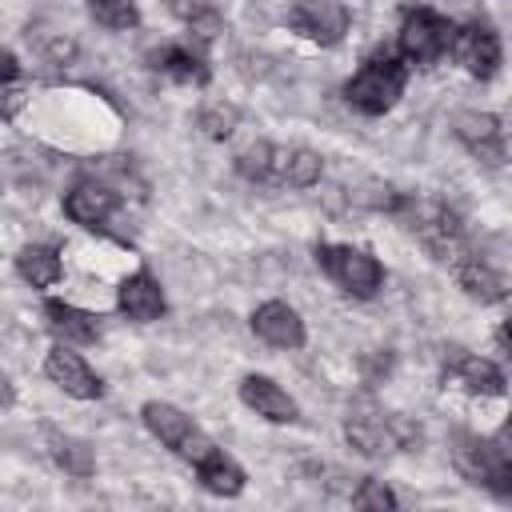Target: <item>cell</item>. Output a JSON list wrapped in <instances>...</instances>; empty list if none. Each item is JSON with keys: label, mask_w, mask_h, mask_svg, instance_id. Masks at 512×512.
Wrapping results in <instances>:
<instances>
[{"label": "cell", "mask_w": 512, "mask_h": 512, "mask_svg": "<svg viewBox=\"0 0 512 512\" xmlns=\"http://www.w3.org/2000/svg\"><path fill=\"white\" fill-rule=\"evenodd\" d=\"M388 216H396L400 228H408V232L432 252V260H440V264H448V268H452L464 252H472V240H468V232H464L460 212H456L452 204H444V200L400 192V200H396V208H392Z\"/></svg>", "instance_id": "6da1fadb"}, {"label": "cell", "mask_w": 512, "mask_h": 512, "mask_svg": "<svg viewBox=\"0 0 512 512\" xmlns=\"http://www.w3.org/2000/svg\"><path fill=\"white\" fill-rule=\"evenodd\" d=\"M452 468L492 492L496 500H508L512 496V440H508V424H500L492 436H480V432H456L452 436Z\"/></svg>", "instance_id": "7a4b0ae2"}, {"label": "cell", "mask_w": 512, "mask_h": 512, "mask_svg": "<svg viewBox=\"0 0 512 512\" xmlns=\"http://www.w3.org/2000/svg\"><path fill=\"white\" fill-rule=\"evenodd\" d=\"M408 88V64L400 60V52L392 48H376L360 60V68L348 76L344 84V100L348 108H356L360 116H384L400 104Z\"/></svg>", "instance_id": "3957f363"}, {"label": "cell", "mask_w": 512, "mask_h": 512, "mask_svg": "<svg viewBox=\"0 0 512 512\" xmlns=\"http://www.w3.org/2000/svg\"><path fill=\"white\" fill-rule=\"evenodd\" d=\"M344 440L352 452L376 460V456H392L404 452L420 440V428L412 420H404L400 412L380 408L376 400H352L348 416H344Z\"/></svg>", "instance_id": "277c9868"}, {"label": "cell", "mask_w": 512, "mask_h": 512, "mask_svg": "<svg viewBox=\"0 0 512 512\" xmlns=\"http://www.w3.org/2000/svg\"><path fill=\"white\" fill-rule=\"evenodd\" d=\"M316 256V268L352 300H372L380 296L384 288V264L368 252V248H356V244H316L312 248Z\"/></svg>", "instance_id": "5b68a950"}, {"label": "cell", "mask_w": 512, "mask_h": 512, "mask_svg": "<svg viewBox=\"0 0 512 512\" xmlns=\"http://www.w3.org/2000/svg\"><path fill=\"white\" fill-rule=\"evenodd\" d=\"M452 32H456V24L444 16V12H436V8H428V4H412V8H404V16H400V32H396V52H400V60L412 68H432V64H440L444 56H448V48H452Z\"/></svg>", "instance_id": "8992f818"}, {"label": "cell", "mask_w": 512, "mask_h": 512, "mask_svg": "<svg viewBox=\"0 0 512 512\" xmlns=\"http://www.w3.org/2000/svg\"><path fill=\"white\" fill-rule=\"evenodd\" d=\"M140 420H144V428H148L168 452H176V456L188 460V464H196L204 452L216 448L212 436H208L184 408H176V404H168V400H144Z\"/></svg>", "instance_id": "52a82bcc"}, {"label": "cell", "mask_w": 512, "mask_h": 512, "mask_svg": "<svg viewBox=\"0 0 512 512\" xmlns=\"http://www.w3.org/2000/svg\"><path fill=\"white\" fill-rule=\"evenodd\" d=\"M452 60L472 76V80H492L504 64V40L496 32L492 20H468V24H456L452 32Z\"/></svg>", "instance_id": "ba28073f"}, {"label": "cell", "mask_w": 512, "mask_h": 512, "mask_svg": "<svg viewBox=\"0 0 512 512\" xmlns=\"http://www.w3.org/2000/svg\"><path fill=\"white\" fill-rule=\"evenodd\" d=\"M440 372H444V384H456V388H464L468 396H504V392H508L504 368H500L496 360H488V356L468 352L464 344H448V348H444Z\"/></svg>", "instance_id": "9c48e42d"}, {"label": "cell", "mask_w": 512, "mask_h": 512, "mask_svg": "<svg viewBox=\"0 0 512 512\" xmlns=\"http://www.w3.org/2000/svg\"><path fill=\"white\" fill-rule=\"evenodd\" d=\"M284 24L296 36H304V40H312L320 48H332V44H340L348 36L352 16H348V8L340 0H296L284 12Z\"/></svg>", "instance_id": "30bf717a"}, {"label": "cell", "mask_w": 512, "mask_h": 512, "mask_svg": "<svg viewBox=\"0 0 512 512\" xmlns=\"http://www.w3.org/2000/svg\"><path fill=\"white\" fill-rule=\"evenodd\" d=\"M456 140L468 148V156H476L488 168H500L508 160V144H504V120L496 112H460L452 120Z\"/></svg>", "instance_id": "8fae6325"}, {"label": "cell", "mask_w": 512, "mask_h": 512, "mask_svg": "<svg viewBox=\"0 0 512 512\" xmlns=\"http://www.w3.org/2000/svg\"><path fill=\"white\" fill-rule=\"evenodd\" d=\"M144 64H148V72H160V76H168L176 84H192V88H204L212 80L208 56L200 48H192L188 40H164V44L148 48Z\"/></svg>", "instance_id": "7c38bea8"}, {"label": "cell", "mask_w": 512, "mask_h": 512, "mask_svg": "<svg viewBox=\"0 0 512 512\" xmlns=\"http://www.w3.org/2000/svg\"><path fill=\"white\" fill-rule=\"evenodd\" d=\"M44 376L72 400H100L104 396V380L88 368V360L80 352H72L68 344H56L48 348L44 356Z\"/></svg>", "instance_id": "4fadbf2b"}, {"label": "cell", "mask_w": 512, "mask_h": 512, "mask_svg": "<svg viewBox=\"0 0 512 512\" xmlns=\"http://www.w3.org/2000/svg\"><path fill=\"white\" fill-rule=\"evenodd\" d=\"M120 196L100 180H76L64 192V216L88 232H108V220L116 216Z\"/></svg>", "instance_id": "5bb4252c"}, {"label": "cell", "mask_w": 512, "mask_h": 512, "mask_svg": "<svg viewBox=\"0 0 512 512\" xmlns=\"http://www.w3.org/2000/svg\"><path fill=\"white\" fill-rule=\"evenodd\" d=\"M252 332L268 344V348H304L308 340V328H304V316L284 304V300H264L252 308Z\"/></svg>", "instance_id": "9a60e30c"}, {"label": "cell", "mask_w": 512, "mask_h": 512, "mask_svg": "<svg viewBox=\"0 0 512 512\" xmlns=\"http://www.w3.org/2000/svg\"><path fill=\"white\" fill-rule=\"evenodd\" d=\"M324 176V160L320 152L304 148V144H272V160H268V184L276 188H312Z\"/></svg>", "instance_id": "2e32d148"}, {"label": "cell", "mask_w": 512, "mask_h": 512, "mask_svg": "<svg viewBox=\"0 0 512 512\" xmlns=\"http://www.w3.org/2000/svg\"><path fill=\"white\" fill-rule=\"evenodd\" d=\"M116 308H120L128 320H136V324H152V320H160V316L168 312V300H164L160 280H156L148 268H136V272H128V276L120 280V288H116Z\"/></svg>", "instance_id": "e0dca14e"}, {"label": "cell", "mask_w": 512, "mask_h": 512, "mask_svg": "<svg viewBox=\"0 0 512 512\" xmlns=\"http://www.w3.org/2000/svg\"><path fill=\"white\" fill-rule=\"evenodd\" d=\"M240 400H244V408H252L268 424H296L300 420V404L264 372H248L240 380Z\"/></svg>", "instance_id": "ac0fdd59"}, {"label": "cell", "mask_w": 512, "mask_h": 512, "mask_svg": "<svg viewBox=\"0 0 512 512\" xmlns=\"http://www.w3.org/2000/svg\"><path fill=\"white\" fill-rule=\"evenodd\" d=\"M452 276H456L460 292H464L468 300H476V304H504V300H508V280H504V272L492 268L476 248L464 252V256L452 264Z\"/></svg>", "instance_id": "d6986e66"}, {"label": "cell", "mask_w": 512, "mask_h": 512, "mask_svg": "<svg viewBox=\"0 0 512 512\" xmlns=\"http://www.w3.org/2000/svg\"><path fill=\"white\" fill-rule=\"evenodd\" d=\"M44 324L64 344H96L100 332H104V316H96L88 308H76L68 300H44Z\"/></svg>", "instance_id": "ffe728a7"}, {"label": "cell", "mask_w": 512, "mask_h": 512, "mask_svg": "<svg viewBox=\"0 0 512 512\" xmlns=\"http://www.w3.org/2000/svg\"><path fill=\"white\" fill-rule=\"evenodd\" d=\"M192 468H196L200 488H204V492H212V496H224V500L240 496V492H244V484H248L244 468H240V464H236L228 452H220V448L204 452V456H200Z\"/></svg>", "instance_id": "44dd1931"}, {"label": "cell", "mask_w": 512, "mask_h": 512, "mask_svg": "<svg viewBox=\"0 0 512 512\" xmlns=\"http://www.w3.org/2000/svg\"><path fill=\"white\" fill-rule=\"evenodd\" d=\"M12 264H16V276H20L28 288H52V284L64 276L60 248H52V244H24Z\"/></svg>", "instance_id": "7402d4cb"}, {"label": "cell", "mask_w": 512, "mask_h": 512, "mask_svg": "<svg viewBox=\"0 0 512 512\" xmlns=\"http://www.w3.org/2000/svg\"><path fill=\"white\" fill-rule=\"evenodd\" d=\"M48 456L56 460V468H64V472L76 476V480H88V476L96 472V448H92L84 436L48 428Z\"/></svg>", "instance_id": "603a6c76"}, {"label": "cell", "mask_w": 512, "mask_h": 512, "mask_svg": "<svg viewBox=\"0 0 512 512\" xmlns=\"http://www.w3.org/2000/svg\"><path fill=\"white\" fill-rule=\"evenodd\" d=\"M168 12L184 28H192L200 40H216L224 32V16H220L216 0H168Z\"/></svg>", "instance_id": "cb8c5ba5"}, {"label": "cell", "mask_w": 512, "mask_h": 512, "mask_svg": "<svg viewBox=\"0 0 512 512\" xmlns=\"http://www.w3.org/2000/svg\"><path fill=\"white\" fill-rule=\"evenodd\" d=\"M88 16L108 32H132L140 28V4L136 0H88Z\"/></svg>", "instance_id": "d4e9b609"}, {"label": "cell", "mask_w": 512, "mask_h": 512, "mask_svg": "<svg viewBox=\"0 0 512 512\" xmlns=\"http://www.w3.org/2000/svg\"><path fill=\"white\" fill-rule=\"evenodd\" d=\"M196 128H200L208 140H228V136L240 128V108H236V104H224V100H208V104L196 112Z\"/></svg>", "instance_id": "484cf974"}, {"label": "cell", "mask_w": 512, "mask_h": 512, "mask_svg": "<svg viewBox=\"0 0 512 512\" xmlns=\"http://www.w3.org/2000/svg\"><path fill=\"white\" fill-rule=\"evenodd\" d=\"M268 160H272V144H268V140H256V144H248V148L236 152L232 168H236V176H244L248 184H268Z\"/></svg>", "instance_id": "4316f807"}, {"label": "cell", "mask_w": 512, "mask_h": 512, "mask_svg": "<svg viewBox=\"0 0 512 512\" xmlns=\"http://www.w3.org/2000/svg\"><path fill=\"white\" fill-rule=\"evenodd\" d=\"M396 504H400L396 492L376 476H364L356 484V492H352V508H364V512H392Z\"/></svg>", "instance_id": "83f0119b"}, {"label": "cell", "mask_w": 512, "mask_h": 512, "mask_svg": "<svg viewBox=\"0 0 512 512\" xmlns=\"http://www.w3.org/2000/svg\"><path fill=\"white\" fill-rule=\"evenodd\" d=\"M360 372H364L368 384H380V380L392 372V352H388V348H384V352H368V356L360 360Z\"/></svg>", "instance_id": "f1b7e54d"}, {"label": "cell", "mask_w": 512, "mask_h": 512, "mask_svg": "<svg viewBox=\"0 0 512 512\" xmlns=\"http://www.w3.org/2000/svg\"><path fill=\"white\" fill-rule=\"evenodd\" d=\"M28 92L24 88H12V84H0V120H12L20 108H24Z\"/></svg>", "instance_id": "f546056e"}, {"label": "cell", "mask_w": 512, "mask_h": 512, "mask_svg": "<svg viewBox=\"0 0 512 512\" xmlns=\"http://www.w3.org/2000/svg\"><path fill=\"white\" fill-rule=\"evenodd\" d=\"M20 80V60L12 48H0V84H16Z\"/></svg>", "instance_id": "4dcf8cb0"}, {"label": "cell", "mask_w": 512, "mask_h": 512, "mask_svg": "<svg viewBox=\"0 0 512 512\" xmlns=\"http://www.w3.org/2000/svg\"><path fill=\"white\" fill-rule=\"evenodd\" d=\"M16 404V384L8 380V372H0V408H12Z\"/></svg>", "instance_id": "1f68e13d"}, {"label": "cell", "mask_w": 512, "mask_h": 512, "mask_svg": "<svg viewBox=\"0 0 512 512\" xmlns=\"http://www.w3.org/2000/svg\"><path fill=\"white\" fill-rule=\"evenodd\" d=\"M496 352H500V356H508V324H500V328H496Z\"/></svg>", "instance_id": "d6a6232c"}]
</instances>
